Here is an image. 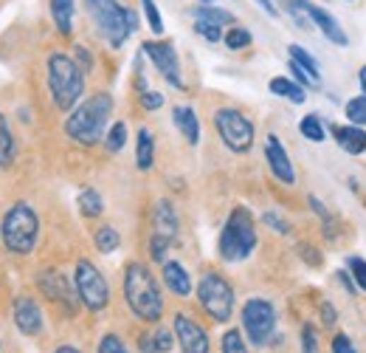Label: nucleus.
I'll use <instances>...</instances> for the list:
<instances>
[{
  "mask_svg": "<svg viewBox=\"0 0 366 353\" xmlns=\"http://www.w3.org/2000/svg\"><path fill=\"white\" fill-rule=\"evenodd\" d=\"M113 113V96L110 93H93L90 99H85L65 122V133L85 144V147H93L105 139V127H107V119Z\"/></svg>",
  "mask_w": 366,
  "mask_h": 353,
  "instance_id": "1",
  "label": "nucleus"
},
{
  "mask_svg": "<svg viewBox=\"0 0 366 353\" xmlns=\"http://www.w3.org/2000/svg\"><path fill=\"white\" fill-rule=\"evenodd\" d=\"M124 297L130 311L144 323H158L164 314V297L158 291V283L153 272L141 263H130L124 272Z\"/></svg>",
  "mask_w": 366,
  "mask_h": 353,
  "instance_id": "2",
  "label": "nucleus"
},
{
  "mask_svg": "<svg viewBox=\"0 0 366 353\" xmlns=\"http://www.w3.org/2000/svg\"><path fill=\"white\" fill-rule=\"evenodd\" d=\"M85 8L96 25V31L113 45L122 48L124 40L138 28V17L133 8L122 6L119 0H85Z\"/></svg>",
  "mask_w": 366,
  "mask_h": 353,
  "instance_id": "3",
  "label": "nucleus"
},
{
  "mask_svg": "<svg viewBox=\"0 0 366 353\" xmlns=\"http://www.w3.org/2000/svg\"><path fill=\"white\" fill-rule=\"evenodd\" d=\"M48 91L59 110H71L85 91V71L65 54L48 57Z\"/></svg>",
  "mask_w": 366,
  "mask_h": 353,
  "instance_id": "4",
  "label": "nucleus"
},
{
  "mask_svg": "<svg viewBox=\"0 0 366 353\" xmlns=\"http://www.w3.org/2000/svg\"><path fill=\"white\" fill-rule=\"evenodd\" d=\"M217 249H220V257L225 263H240L256 249V226H254V218L245 207H237L228 215V221L220 232Z\"/></svg>",
  "mask_w": 366,
  "mask_h": 353,
  "instance_id": "5",
  "label": "nucleus"
},
{
  "mask_svg": "<svg viewBox=\"0 0 366 353\" xmlns=\"http://www.w3.org/2000/svg\"><path fill=\"white\" fill-rule=\"evenodd\" d=\"M37 235H40V218L37 212L17 201L6 215H3V226H0V238L3 246L14 255H28L37 246Z\"/></svg>",
  "mask_w": 366,
  "mask_h": 353,
  "instance_id": "6",
  "label": "nucleus"
},
{
  "mask_svg": "<svg viewBox=\"0 0 366 353\" xmlns=\"http://www.w3.org/2000/svg\"><path fill=\"white\" fill-rule=\"evenodd\" d=\"M197 300L214 323H228L234 314V289L220 274H206L197 286Z\"/></svg>",
  "mask_w": 366,
  "mask_h": 353,
  "instance_id": "7",
  "label": "nucleus"
},
{
  "mask_svg": "<svg viewBox=\"0 0 366 353\" xmlns=\"http://www.w3.org/2000/svg\"><path fill=\"white\" fill-rule=\"evenodd\" d=\"M214 127L223 139V144L234 153H248L254 144V125L234 108H220L214 113Z\"/></svg>",
  "mask_w": 366,
  "mask_h": 353,
  "instance_id": "8",
  "label": "nucleus"
},
{
  "mask_svg": "<svg viewBox=\"0 0 366 353\" xmlns=\"http://www.w3.org/2000/svg\"><path fill=\"white\" fill-rule=\"evenodd\" d=\"M73 283H76V294L85 303V308L102 311L110 303V286H107V280L102 277V272L90 260H79L76 263Z\"/></svg>",
  "mask_w": 366,
  "mask_h": 353,
  "instance_id": "9",
  "label": "nucleus"
},
{
  "mask_svg": "<svg viewBox=\"0 0 366 353\" xmlns=\"http://www.w3.org/2000/svg\"><path fill=\"white\" fill-rule=\"evenodd\" d=\"M242 328L254 345H265L276 328V311L268 300H248L242 308Z\"/></svg>",
  "mask_w": 366,
  "mask_h": 353,
  "instance_id": "10",
  "label": "nucleus"
},
{
  "mask_svg": "<svg viewBox=\"0 0 366 353\" xmlns=\"http://www.w3.org/2000/svg\"><path fill=\"white\" fill-rule=\"evenodd\" d=\"M144 54L155 62L158 74L175 85L178 91H183V79H181V62H178V54H175V45L172 42H161V40H147L144 42Z\"/></svg>",
  "mask_w": 366,
  "mask_h": 353,
  "instance_id": "11",
  "label": "nucleus"
},
{
  "mask_svg": "<svg viewBox=\"0 0 366 353\" xmlns=\"http://www.w3.org/2000/svg\"><path fill=\"white\" fill-rule=\"evenodd\" d=\"M175 337L181 342L183 353H208V337L206 331L186 314H175Z\"/></svg>",
  "mask_w": 366,
  "mask_h": 353,
  "instance_id": "12",
  "label": "nucleus"
},
{
  "mask_svg": "<svg viewBox=\"0 0 366 353\" xmlns=\"http://www.w3.org/2000/svg\"><path fill=\"white\" fill-rule=\"evenodd\" d=\"M40 289H42V294L48 297V300H54V303H62L68 311H73L76 308V294H73V289L68 286V280L57 272V269H45L42 274H40Z\"/></svg>",
  "mask_w": 366,
  "mask_h": 353,
  "instance_id": "13",
  "label": "nucleus"
},
{
  "mask_svg": "<svg viewBox=\"0 0 366 353\" xmlns=\"http://www.w3.org/2000/svg\"><path fill=\"white\" fill-rule=\"evenodd\" d=\"M305 8H307V14H310V20H313V25L333 42V45H350V37L344 34V28H341V23L330 14V11H324L321 6H316V3H310V0H305Z\"/></svg>",
  "mask_w": 366,
  "mask_h": 353,
  "instance_id": "14",
  "label": "nucleus"
},
{
  "mask_svg": "<svg viewBox=\"0 0 366 353\" xmlns=\"http://www.w3.org/2000/svg\"><path fill=\"white\" fill-rule=\"evenodd\" d=\"M265 158H268V167H271V173L282 181V184H296V170H293V164H290V158H288V150L279 144V139L276 136H268V141H265Z\"/></svg>",
  "mask_w": 366,
  "mask_h": 353,
  "instance_id": "15",
  "label": "nucleus"
},
{
  "mask_svg": "<svg viewBox=\"0 0 366 353\" xmlns=\"http://www.w3.org/2000/svg\"><path fill=\"white\" fill-rule=\"evenodd\" d=\"M14 323L25 337H37L42 331V311L31 297H17L14 300Z\"/></svg>",
  "mask_w": 366,
  "mask_h": 353,
  "instance_id": "16",
  "label": "nucleus"
},
{
  "mask_svg": "<svg viewBox=\"0 0 366 353\" xmlns=\"http://www.w3.org/2000/svg\"><path fill=\"white\" fill-rule=\"evenodd\" d=\"M333 136L341 144V150H347L350 156H361L366 150V133L358 125H333Z\"/></svg>",
  "mask_w": 366,
  "mask_h": 353,
  "instance_id": "17",
  "label": "nucleus"
},
{
  "mask_svg": "<svg viewBox=\"0 0 366 353\" xmlns=\"http://www.w3.org/2000/svg\"><path fill=\"white\" fill-rule=\"evenodd\" d=\"M164 283H167V289L175 297H189L191 294V277H189V272L183 269L181 263H175V260H167L164 263Z\"/></svg>",
  "mask_w": 366,
  "mask_h": 353,
  "instance_id": "18",
  "label": "nucleus"
},
{
  "mask_svg": "<svg viewBox=\"0 0 366 353\" xmlns=\"http://www.w3.org/2000/svg\"><path fill=\"white\" fill-rule=\"evenodd\" d=\"M153 221H155V232L153 235H161L167 241H175V235H178V215H175V209H172L170 201H158L155 204Z\"/></svg>",
  "mask_w": 366,
  "mask_h": 353,
  "instance_id": "19",
  "label": "nucleus"
},
{
  "mask_svg": "<svg viewBox=\"0 0 366 353\" xmlns=\"http://www.w3.org/2000/svg\"><path fill=\"white\" fill-rule=\"evenodd\" d=\"M172 119H175V127L183 133V139L189 141V144H197L200 141V122H197V113L191 110V108H175L172 110Z\"/></svg>",
  "mask_w": 366,
  "mask_h": 353,
  "instance_id": "20",
  "label": "nucleus"
},
{
  "mask_svg": "<svg viewBox=\"0 0 366 353\" xmlns=\"http://www.w3.org/2000/svg\"><path fill=\"white\" fill-rule=\"evenodd\" d=\"M271 93H276V96H282V99H290V102H296V105H302V102L307 99V88H302L299 82H293V79H288V76H273V79H271Z\"/></svg>",
  "mask_w": 366,
  "mask_h": 353,
  "instance_id": "21",
  "label": "nucleus"
},
{
  "mask_svg": "<svg viewBox=\"0 0 366 353\" xmlns=\"http://www.w3.org/2000/svg\"><path fill=\"white\" fill-rule=\"evenodd\" d=\"M51 17L59 34H71L73 28V0H51Z\"/></svg>",
  "mask_w": 366,
  "mask_h": 353,
  "instance_id": "22",
  "label": "nucleus"
},
{
  "mask_svg": "<svg viewBox=\"0 0 366 353\" xmlns=\"http://www.w3.org/2000/svg\"><path fill=\"white\" fill-rule=\"evenodd\" d=\"M136 158H138V170H150L155 161V141L153 133L147 127L138 130V147H136Z\"/></svg>",
  "mask_w": 366,
  "mask_h": 353,
  "instance_id": "23",
  "label": "nucleus"
},
{
  "mask_svg": "<svg viewBox=\"0 0 366 353\" xmlns=\"http://www.w3.org/2000/svg\"><path fill=\"white\" fill-rule=\"evenodd\" d=\"M194 20H203V23H214V25H231L234 23V14L225 11V8H217V6H197L194 8Z\"/></svg>",
  "mask_w": 366,
  "mask_h": 353,
  "instance_id": "24",
  "label": "nucleus"
},
{
  "mask_svg": "<svg viewBox=\"0 0 366 353\" xmlns=\"http://www.w3.org/2000/svg\"><path fill=\"white\" fill-rule=\"evenodd\" d=\"M79 209H82V215H85V218H96V215H102V209H105L102 195H99L96 190H82V192H79Z\"/></svg>",
  "mask_w": 366,
  "mask_h": 353,
  "instance_id": "25",
  "label": "nucleus"
},
{
  "mask_svg": "<svg viewBox=\"0 0 366 353\" xmlns=\"http://www.w3.org/2000/svg\"><path fill=\"white\" fill-rule=\"evenodd\" d=\"M11 158H14V136H11V130H8V125L0 113V167H8Z\"/></svg>",
  "mask_w": 366,
  "mask_h": 353,
  "instance_id": "26",
  "label": "nucleus"
},
{
  "mask_svg": "<svg viewBox=\"0 0 366 353\" xmlns=\"http://www.w3.org/2000/svg\"><path fill=\"white\" fill-rule=\"evenodd\" d=\"M290 59H293V62H299V65H302L313 79H319V82H321V76H319V62H316V57H313L310 51H305L302 45H290Z\"/></svg>",
  "mask_w": 366,
  "mask_h": 353,
  "instance_id": "27",
  "label": "nucleus"
},
{
  "mask_svg": "<svg viewBox=\"0 0 366 353\" xmlns=\"http://www.w3.org/2000/svg\"><path fill=\"white\" fill-rule=\"evenodd\" d=\"M96 249L99 252H105V255H110V252H116L119 249V243H122V238H119V232L113 229V226H99V232H96Z\"/></svg>",
  "mask_w": 366,
  "mask_h": 353,
  "instance_id": "28",
  "label": "nucleus"
},
{
  "mask_svg": "<svg viewBox=\"0 0 366 353\" xmlns=\"http://www.w3.org/2000/svg\"><path fill=\"white\" fill-rule=\"evenodd\" d=\"M299 130H302V136H305V139H310V141H316V144L327 139L324 125H321V119H319V116H305V119L299 122Z\"/></svg>",
  "mask_w": 366,
  "mask_h": 353,
  "instance_id": "29",
  "label": "nucleus"
},
{
  "mask_svg": "<svg viewBox=\"0 0 366 353\" xmlns=\"http://www.w3.org/2000/svg\"><path fill=\"white\" fill-rule=\"evenodd\" d=\"M223 40H225V45H228L231 51H242V48L251 45V31H248V28H240V25H231V28L223 34Z\"/></svg>",
  "mask_w": 366,
  "mask_h": 353,
  "instance_id": "30",
  "label": "nucleus"
},
{
  "mask_svg": "<svg viewBox=\"0 0 366 353\" xmlns=\"http://www.w3.org/2000/svg\"><path fill=\"white\" fill-rule=\"evenodd\" d=\"M124 141H127V125H124V122H116V125L110 127L107 139H105V147H107L110 153H119V150L124 147Z\"/></svg>",
  "mask_w": 366,
  "mask_h": 353,
  "instance_id": "31",
  "label": "nucleus"
},
{
  "mask_svg": "<svg viewBox=\"0 0 366 353\" xmlns=\"http://www.w3.org/2000/svg\"><path fill=\"white\" fill-rule=\"evenodd\" d=\"M347 119L358 127L366 125V96H355V99L347 102Z\"/></svg>",
  "mask_w": 366,
  "mask_h": 353,
  "instance_id": "32",
  "label": "nucleus"
},
{
  "mask_svg": "<svg viewBox=\"0 0 366 353\" xmlns=\"http://www.w3.org/2000/svg\"><path fill=\"white\" fill-rule=\"evenodd\" d=\"M141 6H144V17H147L153 34H164V20H161V11H158L155 0H141Z\"/></svg>",
  "mask_w": 366,
  "mask_h": 353,
  "instance_id": "33",
  "label": "nucleus"
},
{
  "mask_svg": "<svg viewBox=\"0 0 366 353\" xmlns=\"http://www.w3.org/2000/svg\"><path fill=\"white\" fill-rule=\"evenodd\" d=\"M194 31H197L203 40H208V42H220V40H223V28H220V25H214V23L194 20Z\"/></svg>",
  "mask_w": 366,
  "mask_h": 353,
  "instance_id": "34",
  "label": "nucleus"
},
{
  "mask_svg": "<svg viewBox=\"0 0 366 353\" xmlns=\"http://www.w3.org/2000/svg\"><path fill=\"white\" fill-rule=\"evenodd\" d=\"M170 243H172V241H167V238H161V235H153V238H150V255H153V260L167 263V249H170Z\"/></svg>",
  "mask_w": 366,
  "mask_h": 353,
  "instance_id": "35",
  "label": "nucleus"
},
{
  "mask_svg": "<svg viewBox=\"0 0 366 353\" xmlns=\"http://www.w3.org/2000/svg\"><path fill=\"white\" fill-rule=\"evenodd\" d=\"M223 353H248L240 331H228V334L223 337Z\"/></svg>",
  "mask_w": 366,
  "mask_h": 353,
  "instance_id": "36",
  "label": "nucleus"
},
{
  "mask_svg": "<svg viewBox=\"0 0 366 353\" xmlns=\"http://www.w3.org/2000/svg\"><path fill=\"white\" fill-rule=\"evenodd\" d=\"M302 353H319V334L313 325L302 328Z\"/></svg>",
  "mask_w": 366,
  "mask_h": 353,
  "instance_id": "37",
  "label": "nucleus"
},
{
  "mask_svg": "<svg viewBox=\"0 0 366 353\" xmlns=\"http://www.w3.org/2000/svg\"><path fill=\"white\" fill-rule=\"evenodd\" d=\"M347 266H350V274L355 277V283L366 291V260H361V257H350Z\"/></svg>",
  "mask_w": 366,
  "mask_h": 353,
  "instance_id": "38",
  "label": "nucleus"
},
{
  "mask_svg": "<svg viewBox=\"0 0 366 353\" xmlns=\"http://www.w3.org/2000/svg\"><path fill=\"white\" fill-rule=\"evenodd\" d=\"M288 68H290V74L299 79V85H302V88H316V85H319V79H313V76H310L299 62H293V59H290V65H288Z\"/></svg>",
  "mask_w": 366,
  "mask_h": 353,
  "instance_id": "39",
  "label": "nucleus"
},
{
  "mask_svg": "<svg viewBox=\"0 0 366 353\" xmlns=\"http://www.w3.org/2000/svg\"><path fill=\"white\" fill-rule=\"evenodd\" d=\"M99 353H127V348H124V342H122L119 337L107 334V337L99 342Z\"/></svg>",
  "mask_w": 366,
  "mask_h": 353,
  "instance_id": "40",
  "label": "nucleus"
},
{
  "mask_svg": "<svg viewBox=\"0 0 366 353\" xmlns=\"http://www.w3.org/2000/svg\"><path fill=\"white\" fill-rule=\"evenodd\" d=\"M262 221H265V224H268V226H271L273 232H279V235H288V232H290L288 221H282V218H279L276 212H265V215H262Z\"/></svg>",
  "mask_w": 366,
  "mask_h": 353,
  "instance_id": "41",
  "label": "nucleus"
},
{
  "mask_svg": "<svg viewBox=\"0 0 366 353\" xmlns=\"http://www.w3.org/2000/svg\"><path fill=\"white\" fill-rule=\"evenodd\" d=\"M141 105H144V110H158L164 105V96L158 91H144L141 93Z\"/></svg>",
  "mask_w": 366,
  "mask_h": 353,
  "instance_id": "42",
  "label": "nucleus"
},
{
  "mask_svg": "<svg viewBox=\"0 0 366 353\" xmlns=\"http://www.w3.org/2000/svg\"><path fill=\"white\" fill-rule=\"evenodd\" d=\"M333 353H355V348H353V342H350L347 334H338V337L333 340Z\"/></svg>",
  "mask_w": 366,
  "mask_h": 353,
  "instance_id": "43",
  "label": "nucleus"
},
{
  "mask_svg": "<svg viewBox=\"0 0 366 353\" xmlns=\"http://www.w3.org/2000/svg\"><path fill=\"white\" fill-rule=\"evenodd\" d=\"M155 348H158V353L172 351V334L170 331H158L155 334Z\"/></svg>",
  "mask_w": 366,
  "mask_h": 353,
  "instance_id": "44",
  "label": "nucleus"
},
{
  "mask_svg": "<svg viewBox=\"0 0 366 353\" xmlns=\"http://www.w3.org/2000/svg\"><path fill=\"white\" fill-rule=\"evenodd\" d=\"M76 59H79L76 65H79L82 71H90V65H93V59H90V54H88V51H85L82 45H76Z\"/></svg>",
  "mask_w": 366,
  "mask_h": 353,
  "instance_id": "45",
  "label": "nucleus"
},
{
  "mask_svg": "<svg viewBox=\"0 0 366 353\" xmlns=\"http://www.w3.org/2000/svg\"><path fill=\"white\" fill-rule=\"evenodd\" d=\"M321 314H324V317H321V320H324V325H336V320H338V317H336V308H333L330 303H324V306H321Z\"/></svg>",
  "mask_w": 366,
  "mask_h": 353,
  "instance_id": "46",
  "label": "nucleus"
},
{
  "mask_svg": "<svg viewBox=\"0 0 366 353\" xmlns=\"http://www.w3.org/2000/svg\"><path fill=\"white\" fill-rule=\"evenodd\" d=\"M138 348H141V353H158V348H155V337H141Z\"/></svg>",
  "mask_w": 366,
  "mask_h": 353,
  "instance_id": "47",
  "label": "nucleus"
},
{
  "mask_svg": "<svg viewBox=\"0 0 366 353\" xmlns=\"http://www.w3.org/2000/svg\"><path fill=\"white\" fill-rule=\"evenodd\" d=\"M310 207H313V209H316V212H319V215H321V218H324V221H327V218H330V212H327V209H324V204H321V201H319V198H310Z\"/></svg>",
  "mask_w": 366,
  "mask_h": 353,
  "instance_id": "48",
  "label": "nucleus"
},
{
  "mask_svg": "<svg viewBox=\"0 0 366 353\" xmlns=\"http://www.w3.org/2000/svg\"><path fill=\"white\" fill-rule=\"evenodd\" d=\"M256 3H259V6H262V8L268 11V14H271V17H276V6H273L271 0H256Z\"/></svg>",
  "mask_w": 366,
  "mask_h": 353,
  "instance_id": "49",
  "label": "nucleus"
},
{
  "mask_svg": "<svg viewBox=\"0 0 366 353\" xmlns=\"http://www.w3.org/2000/svg\"><path fill=\"white\" fill-rule=\"evenodd\" d=\"M358 79H361V91H364V96H366V65L361 68V74H358Z\"/></svg>",
  "mask_w": 366,
  "mask_h": 353,
  "instance_id": "50",
  "label": "nucleus"
},
{
  "mask_svg": "<svg viewBox=\"0 0 366 353\" xmlns=\"http://www.w3.org/2000/svg\"><path fill=\"white\" fill-rule=\"evenodd\" d=\"M57 353H79V351H76V348H68V345H65V348H59Z\"/></svg>",
  "mask_w": 366,
  "mask_h": 353,
  "instance_id": "51",
  "label": "nucleus"
},
{
  "mask_svg": "<svg viewBox=\"0 0 366 353\" xmlns=\"http://www.w3.org/2000/svg\"><path fill=\"white\" fill-rule=\"evenodd\" d=\"M200 6H214V0H200Z\"/></svg>",
  "mask_w": 366,
  "mask_h": 353,
  "instance_id": "52",
  "label": "nucleus"
}]
</instances>
